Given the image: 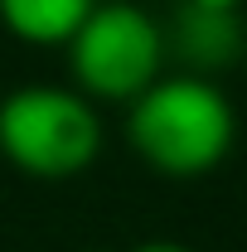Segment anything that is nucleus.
<instances>
[{"label": "nucleus", "mask_w": 247, "mask_h": 252, "mask_svg": "<svg viewBox=\"0 0 247 252\" xmlns=\"http://www.w3.org/2000/svg\"><path fill=\"white\" fill-rule=\"evenodd\" d=\"M238 107L214 78L170 73L126 107V146L165 180H204L233 156Z\"/></svg>", "instance_id": "obj_1"}, {"label": "nucleus", "mask_w": 247, "mask_h": 252, "mask_svg": "<svg viewBox=\"0 0 247 252\" xmlns=\"http://www.w3.org/2000/svg\"><path fill=\"white\" fill-rule=\"evenodd\" d=\"M0 156L25 180H78L102 156V117L73 88L20 83L0 97Z\"/></svg>", "instance_id": "obj_2"}, {"label": "nucleus", "mask_w": 247, "mask_h": 252, "mask_svg": "<svg viewBox=\"0 0 247 252\" xmlns=\"http://www.w3.org/2000/svg\"><path fill=\"white\" fill-rule=\"evenodd\" d=\"M68 73L73 93L88 102L131 107L165 73V25L136 0H97L88 25L68 39Z\"/></svg>", "instance_id": "obj_3"}, {"label": "nucleus", "mask_w": 247, "mask_h": 252, "mask_svg": "<svg viewBox=\"0 0 247 252\" xmlns=\"http://www.w3.org/2000/svg\"><path fill=\"white\" fill-rule=\"evenodd\" d=\"M243 15L238 10H209V5H175V20L165 25V54L185 63L194 78H214L218 68L243 59Z\"/></svg>", "instance_id": "obj_4"}, {"label": "nucleus", "mask_w": 247, "mask_h": 252, "mask_svg": "<svg viewBox=\"0 0 247 252\" xmlns=\"http://www.w3.org/2000/svg\"><path fill=\"white\" fill-rule=\"evenodd\" d=\"M93 10L97 0H0V25L30 49H68Z\"/></svg>", "instance_id": "obj_5"}, {"label": "nucleus", "mask_w": 247, "mask_h": 252, "mask_svg": "<svg viewBox=\"0 0 247 252\" xmlns=\"http://www.w3.org/2000/svg\"><path fill=\"white\" fill-rule=\"evenodd\" d=\"M131 252H194L189 243H175V238H146V243H136Z\"/></svg>", "instance_id": "obj_6"}, {"label": "nucleus", "mask_w": 247, "mask_h": 252, "mask_svg": "<svg viewBox=\"0 0 247 252\" xmlns=\"http://www.w3.org/2000/svg\"><path fill=\"white\" fill-rule=\"evenodd\" d=\"M185 5H209V10H238L243 0H185Z\"/></svg>", "instance_id": "obj_7"}]
</instances>
